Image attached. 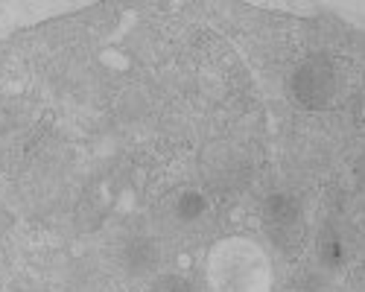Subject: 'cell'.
<instances>
[{"instance_id":"1","label":"cell","mask_w":365,"mask_h":292,"mask_svg":"<svg viewBox=\"0 0 365 292\" xmlns=\"http://www.w3.org/2000/svg\"><path fill=\"white\" fill-rule=\"evenodd\" d=\"M336 97V68L327 56H310L298 62L289 76V100L304 111H324Z\"/></svg>"},{"instance_id":"2","label":"cell","mask_w":365,"mask_h":292,"mask_svg":"<svg viewBox=\"0 0 365 292\" xmlns=\"http://www.w3.org/2000/svg\"><path fill=\"white\" fill-rule=\"evenodd\" d=\"M202 175L210 187L234 193L252 182V161L234 143H210L202 152Z\"/></svg>"},{"instance_id":"3","label":"cell","mask_w":365,"mask_h":292,"mask_svg":"<svg viewBox=\"0 0 365 292\" xmlns=\"http://www.w3.org/2000/svg\"><path fill=\"white\" fill-rule=\"evenodd\" d=\"M263 225L278 249H298L304 243V211L292 193H272L263 202Z\"/></svg>"},{"instance_id":"4","label":"cell","mask_w":365,"mask_h":292,"mask_svg":"<svg viewBox=\"0 0 365 292\" xmlns=\"http://www.w3.org/2000/svg\"><path fill=\"white\" fill-rule=\"evenodd\" d=\"M117 266L126 278H155L161 266V243L149 234H135L117 249Z\"/></svg>"},{"instance_id":"5","label":"cell","mask_w":365,"mask_h":292,"mask_svg":"<svg viewBox=\"0 0 365 292\" xmlns=\"http://www.w3.org/2000/svg\"><path fill=\"white\" fill-rule=\"evenodd\" d=\"M316 260H319V269H324V272H336L345 266L348 246H345L342 231L333 222H324L316 234Z\"/></svg>"},{"instance_id":"6","label":"cell","mask_w":365,"mask_h":292,"mask_svg":"<svg viewBox=\"0 0 365 292\" xmlns=\"http://www.w3.org/2000/svg\"><path fill=\"white\" fill-rule=\"evenodd\" d=\"M173 214L178 222H196L207 214V199L205 193L199 190H185V193H178V199L173 202Z\"/></svg>"},{"instance_id":"7","label":"cell","mask_w":365,"mask_h":292,"mask_svg":"<svg viewBox=\"0 0 365 292\" xmlns=\"http://www.w3.org/2000/svg\"><path fill=\"white\" fill-rule=\"evenodd\" d=\"M324 289H327V278L319 266H301L287 281V292H324Z\"/></svg>"},{"instance_id":"8","label":"cell","mask_w":365,"mask_h":292,"mask_svg":"<svg viewBox=\"0 0 365 292\" xmlns=\"http://www.w3.org/2000/svg\"><path fill=\"white\" fill-rule=\"evenodd\" d=\"M149 292H196V286L185 275H155L149 283Z\"/></svg>"},{"instance_id":"9","label":"cell","mask_w":365,"mask_h":292,"mask_svg":"<svg viewBox=\"0 0 365 292\" xmlns=\"http://www.w3.org/2000/svg\"><path fill=\"white\" fill-rule=\"evenodd\" d=\"M354 184L365 193V150L356 155V161H354Z\"/></svg>"}]
</instances>
